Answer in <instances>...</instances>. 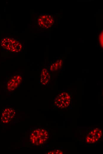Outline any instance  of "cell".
<instances>
[{
    "label": "cell",
    "instance_id": "cell-1",
    "mask_svg": "<svg viewBox=\"0 0 103 154\" xmlns=\"http://www.w3.org/2000/svg\"><path fill=\"white\" fill-rule=\"evenodd\" d=\"M49 131L44 128H35L31 131L29 139L34 145L41 146L43 145L49 139Z\"/></svg>",
    "mask_w": 103,
    "mask_h": 154
},
{
    "label": "cell",
    "instance_id": "cell-2",
    "mask_svg": "<svg viewBox=\"0 0 103 154\" xmlns=\"http://www.w3.org/2000/svg\"><path fill=\"white\" fill-rule=\"evenodd\" d=\"M103 131L99 127L90 128L83 136V142L89 146L95 145L102 141Z\"/></svg>",
    "mask_w": 103,
    "mask_h": 154
},
{
    "label": "cell",
    "instance_id": "cell-3",
    "mask_svg": "<svg viewBox=\"0 0 103 154\" xmlns=\"http://www.w3.org/2000/svg\"><path fill=\"white\" fill-rule=\"evenodd\" d=\"M72 101V94L69 91H64L57 95L54 100V106L58 109H64L68 107Z\"/></svg>",
    "mask_w": 103,
    "mask_h": 154
},
{
    "label": "cell",
    "instance_id": "cell-4",
    "mask_svg": "<svg viewBox=\"0 0 103 154\" xmlns=\"http://www.w3.org/2000/svg\"><path fill=\"white\" fill-rule=\"evenodd\" d=\"M1 47L4 49L13 52H20L22 48L20 42L11 38H3L1 41Z\"/></svg>",
    "mask_w": 103,
    "mask_h": 154
},
{
    "label": "cell",
    "instance_id": "cell-5",
    "mask_svg": "<svg viewBox=\"0 0 103 154\" xmlns=\"http://www.w3.org/2000/svg\"><path fill=\"white\" fill-rule=\"evenodd\" d=\"M36 18L38 26L44 29L51 28L55 22L54 16L47 13L40 14Z\"/></svg>",
    "mask_w": 103,
    "mask_h": 154
},
{
    "label": "cell",
    "instance_id": "cell-6",
    "mask_svg": "<svg viewBox=\"0 0 103 154\" xmlns=\"http://www.w3.org/2000/svg\"><path fill=\"white\" fill-rule=\"evenodd\" d=\"M15 113V110L12 108H7L3 109L1 114V122L4 123L10 122L14 118Z\"/></svg>",
    "mask_w": 103,
    "mask_h": 154
},
{
    "label": "cell",
    "instance_id": "cell-7",
    "mask_svg": "<svg viewBox=\"0 0 103 154\" xmlns=\"http://www.w3.org/2000/svg\"><path fill=\"white\" fill-rule=\"evenodd\" d=\"M22 80V77L20 75H16L12 77L7 83V86L9 91H13L20 85Z\"/></svg>",
    "mask_w": 103,
    "mask_h": 154
},
{
    "label": "cell",
    "instance_id": "cell-8",
    "mask_svg": "<svg viewBox=\"0 0 103 154\" xmlns=\"http://www.w3.org/2000/svg\"><path fill=\"white\" fill-rule=\"evenodd\" d=\"M50 79V76L48 69L46 67L42 68L39 75V84L42 85L47 84Z\"/></svg>",
    "mask_w": 103,
    "mask_h": 154
},
{
    "label": "cell",
    "instance_id": "cell-9",
    "mask_svg": "<svg viewBox=\"0 0 103 154\" xmlns=\"http://www.w3.org/2000/svg\"><path fill=\"white\" fill-rule=\"evenodd\" d=\"M63 63V59L61 58L59 59L50 65L49 67L50 70L55 71L60 70L62 67Z\"/></svg>",
    "mask_w": 103,
    "mask_h": 154
},
{
    "label": "cell",
    "instance_id": "cell-10",
    "mask_svg": "<svg viewBox=\"0 0 103 154\" xmlns=\"http://www.w3.org/2000/svg\"><path fill=\"white\" fill-rule=\"evenodd\" d=\"M45 153L49 154H63V152L60 149H57L48 150L47 152H45Z\"/></svg>",
    "mask_w": 103,
    "mask_h": 154
},
{
    "label": "cell",
    "instance_id": "cell-11",
    "mask_svg": "<svg viewBox=\"0 0 103 154\" xmlns=\"http://www.w3.org/2000/svg\"><path fill=\"white\" fill-rule=\"evenodd\" d=\"M98 42L99 46L103 48V30L102 31L98 36Z\"/></svg>",
    "mask_w": 103,
    "mask_h": 154
}]
</instances>
